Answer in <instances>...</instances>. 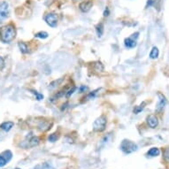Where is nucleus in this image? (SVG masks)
Here are the masks:
<instances>
[{
    "label": "nucleus",
    "mask_w": 169,
    "mask_h": 169,
    "mask_svg": "<svg viewBox=\"0 0 169 169\" xmlns=\"http://www.w3.org/2000/svg\"><path fill=\"white\" fill-rule=\"evenodd\" d=\"M107 123V119L104 115H101L96 119L93 123V130L96 132H103L106 129Z\"/></svg>",
    "instance_id": "nucleus-3"
},
{
    "label": "nucleus",
    "mask_w": 169,
    "mask_h": 169,
    "mask_svg": "<svg viewBox=\"0 0 169 169\" xmlns=\"http://www.w3.org/2000/svg\"><path fill=\"white\" fill-rule=\"evenodd\" d=\"M109 13H110L109 8H108V7H106V10H104V17H108V16H109Z\"/></svg>",
    "instance_id": "nucleus-29"
},
{
    "label": "nucleus",
    "mask_w": 169,
    "mask_h": 169,
    "mask_svg": "<svg viewBox=\"0 0 169 169\" xmlns=\"http://www.w3.org/2000/svg\"><path fill=\"white\" fill-rule=\"evenodd\" d=\"M138 35H139V33L136 32V33L132 35V36L126 38L124 41L125 47L127 48V49H133V48H135L136 46V44H136V39L138 37Z\"/></svg>",
    "instance_id": "nucleus-5"
},
{
    "label": "nucleus",
    "mask_w": 169,
    "mask_h": 169,
    "mask_svg": "<svg viewBox=\"0 0 169 169\" xmlns=\"http://www.w3.org/2000/svg\"><path fill=\"white\" fill-rule=\"evenodd\" d=\"M30 91H31L32 93H33V94L36 96V98L38 101H40V100L44 99V95H43V94H41V93L37 92V91H36V90H31Z\"/></svg>",
    "instance_id": "nucleus-21"
},
{
    "label": "nucleus",
    "mask_w": 169,
    "mask_h": 169,
    "mask_svg": "<svg viewBox=\"0 0 169 169\" xmlns=\"http://www.w3.org/2000/svg\"><path fill=\"white\" fill-rule=\"evenodd\" d=\"M160 154V151L158 148H151L148 152H147V155L150 157H157Z\"/></svg>",
    "instance_id": "nucleus-14"
},
{
    "label": "nucleus",
    "mask_w": 169,
    "mask_h": 169,
    "mask_svg": "<svg viewBox=\"0 0 169 169\" xmlns=\"http://www.w3.org/2000/svg\"><path fill=\"white\" fill-rule=\"evenodd\" d=\"M100 90V88H98V90H93L92 92H90L88 93L86 96H84V100L86 101V100H90V99H92V98H94L95 96H96V95L98 94V92Z\"/></svg>",
    "instance_id": "nucleus-17"
},
{
    "label": "nucleus",
    "mask_w": 169,
    "mask_h": 169,
    "mask_svg": "<svg viewBox=\"0 0 169 169\" xmlns=\"http://www.w3.org/2000/svg\"><path fill=\"white\" fill-rule=\"evenodd\" d=\"M5 67V60L2 57H0V70H2Z\"/></svg>",
    "instance_id": "nucleus-28"
},
{
    "label": "nucleus",
    "mask_w": 169,
    "mask_h": 169,
    "mask_svg": "<svg viewBox=\"0 0 169 169\" xmlns=\"http://www.w3.org/2000/svg\"><path fill=\"white\" fill-rule=\"evenodd\" d=\"M74 1H77V0H74Z\"/></svg>",
    "instance_id": "nucleus-30"
},
{
    "label": "nucleus",
    "mask_w": 169,
    "mask_h": 169,
    "mask_svg": "<svg viewBox=\"0 0 169 169\" xmlns=\"http://www.w3.org/2000/svg\"><path fill=\"white\" fill-rule=\"evenodd\" d=\"M138 149L137 145L132 141H129V140H123L121 142V144H120V150H121L124 153L126 154H130V153H133V152L136 151Z\"/></svg>",
    "instance_id": "nucleus-2"
},
{
    "label": "nucleus",
    "mask_w": 169,
    "mask_h": 169,
    "mask_svg": "<svg viewBox=\"0 0 169 169\" xmlns=\"http://www.w3.org/2000/svg\"><path fill=\"white\" fill-rule=\"evenodd\" d=\"M158 102L157 107H156V112H161L164 109V107L166 106V96L161 93H158Z\"/></svg>",
    "instance_id": "nucleus-7"
},
{
    "label": "nucleus",
    "mask_w": 169,
    "mask_h": 169,
    "mask_svg": "<svg viewBox=\"0 0 169 169\" xmlns=\"http://www.w3.org/2000/svg\"><path fill=\"white\" fill-rule=\"evenodd\" d=\"M7 163H8V161H7L6 158H5L3 154L0 155V167L5 166Z\"/></svg>",
    "instance_id": "nucleus-23"
},
{
    "label": "nucleus",
    "mask_w": 169,
    "mask_h": 169,
    "mask_svg": "<svg viewBox=\"0 0 169 169\" xmlns=\"http://www.w3.org/2000/svg\"><path fill=\"white\" fill-rule=\"evenodd\" d=\"M29 144H30V146L31 147H35L36 145H38L39 143H40V138L38 137V136H36V135H33L32 137L29 139Z\"/></svg>",
    "instance_id": "nucleus-13"
},
{
    "label": "nucleus",
    "mask_w": 169,
    "mask_h": 169,
    "mask_svg": "<svg viewBox=\"0 0 169 169\" xmlns=\"http://www.w3.org/2000/svg\"><path fill=\"white\" fill-rule=\"evenodd\" d=\"M18 46L20 48V51L23 53V54H27L29 52V49H28V46L26 43L24 42H19Z\"/></svg>",
    "instance_id": "nucleus-11"
},
{
    "label": "nucleus",
    "mask_w": 169,
    "mask_h": 169,
    "mask_svg": "<svg viewBox=\"0 0 169 169\" xmlns=\"http://www.w3.org/2000/svg\"><path fill=\"white\" fill-rule=\"evenodd\" d=\"M8 4L5 1L0 3V23L3 22L8 17Z\"/></svg>",
    "instance_id": "nucleus-6"
},
{
    "label": "nucleus",
    "mask_w": 169,
    "mask_h": 169,
    "mask_svg": "<svg viewBox=\"0 0 169 169\" xmlns=\"http://www.w3.org/2000/svg\"><path fill=\"white\" fill-rule=\"evenodd\" d=\"M35 36L37 38H40V39H46V38H48V36H49V34L44 31H40L35 35Z\"/></svg>",
    "instance_id": "nucleus-19"
},
{
    "label": "nucleus",
    "mask_w": 169,
    "mask_h": 169,
    "mask_svg": "<svg viewBox=\"0 0 169 169\" xmlns=\"http://www.w3.org/2000/svg\"><path fill=\"white\" fill-rule=\"evenodd\" d=\"M13 126H14V123L13 121H5L0 125V128L5 132H9L13 127Z\"/></svg>",
    "instance_id": "nucleus-10"
},
{
    "label": "nucleus",
    "mask_w": 169,
    "mask_h": 169,
    "mask_svg": "<svg viewBox=\"0 0 169 169\" xmlns=\"http://www.w3.org/2000/svg\"><path fill=\"white\" fill-rule=\"evenodd\" d=\"M36 167L39 168V169H55L50 163H48V162H44L42 165L37 166Z\"/></svg>",
    "instance_id": "nucleus-20"
},
{
    "label": "nucleus",
    "mask_w": 169,
    "mask_h": 169,
    "mask_svg": "<svg viewBox=\"0 0 169 169\" xmlns=\"http://www.w3.org/2000/svg\"><path fill=\"white\" fill-rule=\"evenodd\" d=\"M16 36V29L13 24L4 26L0 28V40L5 44H9Z\"/></svg>",
    "instance_id": "nucleus-1"
},
{
    "label": "nucleus",
    "mask_w": 169,
    "mask_h": 169,
    "mask_svg": "<svg viewBox=\"0 0 169 169\" xmlns=\"http://www.w3.org/2000/svg\"><path fill=\"white\" fill-rule=\"evenodd\" d=\"M96 34H98V37H101L104 34V24L101 22L99 24L96 26Z\"/></svg>",
    "instance_id": "nucleus-16"
},
{
    "label": "nucleus",
    "mask_w": 169,
    "mask_h": 169,
    "mask_svg": "<svg viewBox=\"0 0 169 169\" xmlns=\"http://www.w3.org/2000/svg\"><path fill=\"white\" fill-rule=\"evenodd\" d=\"M16 169H20V168H16Z\"/></svg>",
    "instance_id": "nucleus-31"
},
{
    "label": "nucleus",
    "mask_w": 169,
    "mask_h": 169,
    "mask_svg": "<svg viewBox=\"0 0 169 169\" xmlns=\"http://www.w3.org/2000/svg\"><path fill=\"white\" fill-rule=\"evenodd\" d=\"M44 20L51 28H56L58 25V16L54 13H50L45 15Z\"/></svg>",
    "instance_id": "nucleus-4"
},
{
    "label": "nucleus",
    "mask_w": 169,
    "mask_h": 169,
    "mask_svg": "<svg viewBox=\"0 0 169 169\" xmlns=\"http://www.w3.org/2000/svg\"><path fill=\"white\" fill-rule=\"evenodd\" d=\"M92 5H93L92 0H86V1H83L79 5V8L83 13H87L90 10Z\"/></svg>",
    "instance_id": "nucleus-8"
},
{
    "label": "nucleus",
    "mask_w": 169,
    "mask_h": 169,
    "mask_svg": "<svg viewBox=\"0 0 169 169\" xmlns=\"http://www.w3.org/2000/svg\"><path fill=\"white\" fill-rule=\"evenodd\" d=\"M76 90H77V88H76V87H73L72 88H70V90H68V91H67V94H66V98H70V96L74 94V92H75Z\"/></svg>",
    "instance_id": "nucleus-25"
},
{
    "label": "nucleus",
    "mask_w": 169,
    "mask_h": 169,
    "mask_svg": "<svg viewBox=\"0 0 169 169\" xmlns=\"http://www.w3.org/2000/svg\"><path fill=\"white\" fill-rule=\"evenodd\" d=\"M164 158H165V160L167 162V163H169V148L168 149H166V151H165V153H164Z\"/></svg>",
    "instance_id": "nucleus-26"
},
{
    "label": "nucleus",
    "mask_w": 169,
    "mask_h": 169,
    "mask_svg": "<svg viewBox=\"0 0 169 169\" xmlns=\"http://www.w3.org/2000/svg\"><path fill=\"white\" fill-rule=\"evenodd\" d=\"M63 81H64V78H59L58 80H55V81H53L52 83H51V84L49 86V88H50V90H53V88H57L59 84H61V83Z\"/></svg>",
    "instance_id": "nucleus-15"
},
{
    "label": "nucleus",
    "mask_w": 169,
    "mask_h": 169,
    "mask_svg": "<svg viewBox=\"0 0 169 169\" xmlns=\"http://www.w3.org/2000/svg\"><path fill=\"white\" fill-rule=\"evenodd\" d=\"M147 123L148 125L151 127V128H155L158 124V120L157 119L156 116L154 115H150L148 118H147Z\"/></svg>",
    "instance_id": "nucleus-9"
},
{
    "label": "nucleus",
    "mask_w": 169,
    "mask_h": 169,
    "mask_svg": "<svg viewBox=\"0 0 169 169\" xmlns=\"http://www.w3.org/2000/svg\"><path fill=\"white\" fill-rule=\"evenodd\" d=\"M88 87H86V86H81L79 88V91H80V93H83V92H85L86 90H88Z\"/></svg>",
    "instance_id": "nucleus-27"
},
{
    "label": "nucleus",
    "mask_w": 169,
    "mask_h": 169,
    "mask_svg": "<svg viewBox=\"0 0 169 169\" xmlns=\"http://www.w3.org/2000/svg\"><path fill=\"white\" fill-rule=\"evenodd\" d=\"M59 139V134L58 133H53L49 135V141L51 143H55Z\"/></svg>",
    "instance_id": "nucleus-22"
},
{
    "label": "nucleus",
    "mask_w": 169,
    "mask_h": 169,
    "mask_svg": "<svg viewBox=\"0 0 169 169\" xmlns=\"http://www.w3.org/2000/svg\"><path fill=\"white\" fill-rule=\"evenodd\" d=\"M158 55H159V51H158V49L157 47L154 46V47L151 49V51L150 58H151V59H158Z\"/></svg>",
    "instance_id": "nucleus-12"
},
{
    "label": "nucleus",
    "mask_w": 169,
    "mask_h": 169,
    "mask_svg": "<svg viewBox=\"0 0 169 169\" xmlns=\"http://www.w3.org/2000/svg\"><path fill=\"white\" fill-rule=\"evenodd\" d=\"M3 155L6 158V159H7V161L9 162L10 160L12 159V158H13V153L10 151H4L3 152Z\"/></svg>",
    "instance_id": "nucleus-24"
},
{
    "label": "nucleus",
    "mask_w": 169,
    "mask_h": 169,
    "mask_svg": "<svg viewBox=\"0 0 169 169\" xmlns=\"http://www.w3.org/2000/svg\"><path fill=\"white\" fill-rule=\"evenodd\" d=\"M145 106H146V102H143L140 106H135V108H134V112L135 114H140V112L143 110V108L145 107Z\"/></svg>",
    "instance_id": "nucleus-18"
}]
</instances>
